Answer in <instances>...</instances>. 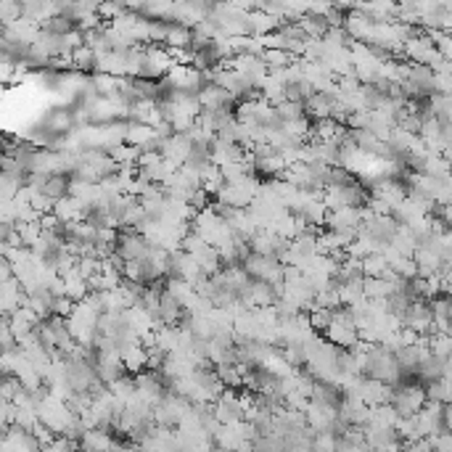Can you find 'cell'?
Masks as SVG:
<instances>
[{
    "label": "cell",
    "mask_w": 452,
    "mask_h": 452,
    "mask_svg": "<svg viewBox=\"0 0 452 452\" xmlns=\"http://www.w3.org/2000/svg\"><path fill=\"white\" fill-rule=\"evenodd\" d=\"M405 328L412 331L415 336H431L434 331V312H431V304H426V301H412L407 312H405Z\"/></svg>",
    "instance_id": "cell-4"
},
{
    "label": "cell",
    "mask_w": 452,
    "mask_h": 452,
    "mask_svg": "<svg viewBox=\"0 0 452 452\" xmlns=\"http://www.w3.org/2000/svg\"><path fill=\"white\" fill-rule=\"evenodd\" d=\"M88 204H82L80 199H74V196H66L64 201H59L56 207H53V214L59 217L64 225H71V222H82L88 217Z\"/></svg>",
    "instance_id": "cell-11"
},
{
    "label": "cell",
    "mask_w": 452,
    "mask_h": 452,
    "mask_svg": "<svg viewBox=\"0 0 452 452\" xmlns=\"http://www.w3.org/2000/svg\"><path fill=\"white\" fill-rule=\"evenodd\" d=\"M262 61L267 64L270 74H278V71H286L294 61H299V59H294L289 50H265V53H262Z\"/></svg>",
    "instance_id": "cell-20"
},
{
    "label": "cell",
    "mask_w": 452,
    "mask_h": 452,
    "mask_svg": "<svg viewBox=\"0 0 452 452\" xmlns=\"http://www.w3.org/2000/svg\"><path fill=\"white\" fill-rule=\"evenodd\" d=\"M429 349H431V357L447 362L452 357V339L447 333H431L429 336Z\"/></svg>",
    "instance_id": "cell-22"
},
{
    "label": "cell",
    "mask_w": 452,
    "mask_h": 452,
    "mask_svg": "<svg viewBox=\"0 0 452 452\" xmlns=\"http://www.w3.org/2000/svg\"><path fill=\"white\" fill-rule=\"evenodd\" d=\"M333 103H336V95L331 93H315L307 103H304V111L312 122H323L333 117Z\"/></svg>",
    "instance_id": "cell-12"
},
{
    "label": "cell",
    "mask_w": 452,
    "mask_h": 452,
    "mask_svg": "<svg viewBox=\"0 0 452 452\" xmlns=\"http://www.w3.org/2000/svg\"><path fill=\"white\" fill-rule=\"evenodd\" d=\"M397 421H400V412L392 405H381V407H371L365 429H394Z\"/></svg>",
    "instance_id": "cell-16"
},
{
    "label": "cell",
    "mask_w": 452,
    "mask_h": 452,
    "mask_svg": "<svg viewBox=\"0 0 452 452\" xmlns=\"http://www.w3.org/2000/svg\"><path fill=\"white\" fill-rule=\"evenodd\" d=\"M24 307H30L37 318H40L42 323L48 320V318H53V307H56V296H53V291L50 289H40V291L35 294H27V301H24Z\"/></svg>",
    "instance_id": "cell-14"
},
{
    "label": "cell",
    "mask_w": 452,
    "mask_h": 452,
    "mask_svg": "<svg viewBox=\"0 0 452 452\" xmlns=\"http://www.w3.org/2000/svg\"><path fill=\"white\" fill-rule=\"evenodd\" d=\"M402 452H434L431 439H415V442H405Z\"/></svg>",
    "instance_id": "cell-29"
},
{
    "label": "cell",
    "mask_w": 452,
    "mask_h": 452,
    "mask_svg": "<svg viewBox=\"0 0 452 452\" xmlns=\"http://www.w3.org/2000/svg\"><path fill=\"white\" fill-rule=\"evenodd\" d=\"M394 397V386L383 381H376V378H362L360 383V400L368 405V407H381V405H392Z\"/></svg>",
    "instance_id": "cell-6"
},
{
    "label": "cell",
    "mask_w": 452,
    "mask_h": 452,
    "mask_svg": "<svg viewBox=\"0 0 452 452\" xmlns=\"http://www.w3.org/2000/svg\"><path fill=\"white\" fill-rule=\"evenodd\" d=\"M71 64H74V71H82V74H95V66H98V53L88 45H82L71 53Z\"/></svg>",
    "instance_id": "cell-17"
},
{
    "label": "cell",
    "mask_w": 452,
    "mask_h": 452,
    "mask_svg": "<svg viewBox=\"0 0 452 452\" xmlns=\"http://www.w3.org/2000/svg\"><path fill=\"white\" fill-rule=\"evenodd\" d=\"M156 141V130L151 124H141V122H127V130H124V143L132 149H149L151 143Z\"/></svg>",
    "instance_id": "cell-15"
},
{
    "label": "cell",
    "mask_w": 452,
    "mask_h": 452,
    "mask_svg": "<svg viewBox=\"0 0 452 452\" xmlns=\"http://www.w3.org/2000/svg\"><path fill=\"white\" fill-rule=\"evenodd\" d=\"M447 336H450V339H452V323H450V328H447Z\"/></svg>",
    "instance_id": "cell-32"
},
{
    "label": "cell",
    "mask_w": 452,
    "mask_h": 452,
    "mask_svg": "<svg viewBox=\"0 0 452 452\" xmlns=\"http://www.w3.org/2000/svg\"><path fill=\"white\" fill-rule=\"evenodd\" d=\"M95 371H98V378L106 383V386H111V383H117L120 378L127 376V368H124V362H122L120 352L95 354Z\"/></svg>",
    "instance_id": "cell-5"
},
{
    "label": "cell",
    "mask_w": 452,
    "mask_h": 452,
    "mask_svg": "<svg viewBox=\"0 0 452 452\" xmlns=\"http://www.w3.org/2000/svg\"><path fill=\"white\" fill-rule=\"evenodd\" d=\"M19 19H24V3L0 0V24H3V27H13Z\"/></svg>",
    "instance_id": "cell-23"
},
{
    "label": "cell",
    "mask_w": 452,
    "mask_h": 452,
    "mask_svg": "<svg viewBox=\"0 0 452 452\" xmlns=\"http://www.w3.org/2000/svg\"><path fill=\"white\" fill-rule=\"evenodd\" d=\"M111 452H138V450H135V447H127V444H117Z\"/></svg>",
    "instance_id": "cell-31"
},
{
    "label": "cell",
    "mask_w": 452,
    "mask_h": 452,
    "mask_svg": "<svg viewBox=\"0 0 452 452\" xmlns=\"http://www.w3.org/2000/svg\"><path fill=\"white\" fill-rule=\"evenodd\" d=\"M91 85L98 98H114L120 93V80L111 77V74H98L95 71V74H91Z\"/></svg>",
    "instance_id": "cell-19"
},
{
    "label": "cell",
    "mask_w": 452,
    "mask_h": 452,
    "mask_svg": "<svg viewBox=\"0 0 452 452\" xmlns=\"http://www.w3.org/2000/svg\"><path fill=\"white\" fill-rule=\"evenodd\" d=\"M275 111H278V117H281L283 124H291V122H299L307 117L304 103H291V100H283L281 106H275Z\"/></svg>",
    "instance_id": "cell-25"
},
{
    "label": "cell",
    "mask_w": 452,
    "mask_h": 452,
    "mask_svg": "<svg viewBox=\"0 0 452 452\" xmlns=\"http://www.w3.org/2000/svg\"><path fill=\"white\" fill-rule=\"evenodd\" d=\"M151 246L146 241V236L138 233L135 228H122L120 231V243H117V254L124 262H143L151 254Z\"/></svg>",
    "instance_id": "cell-3"
},
{
    "label": "cell",
    "mask_w": 452,
    "mask_h": 452,
    "mask_svg": "<svg viewBox=\"0 0 452 452\" xmlns=\"http://www.w3.org/2000/svg\"><path fill=\"white\" fill-rule=\"evenodd\" d=\"M21 389H24V386H21V381L16 376H3V386H0V397H3V400L13 402Z\"/></svg>",
    "instance_id": "cell-28"
},
{
    "label": "cell",
    "mask_w": 452,
    "mask_h": 452,
    "mask_svg": "<svg viewBox=\"0 0 452 452\" xmlns=\"http://www.w3.org/2000/svg\"><path fill=\"white\" fill-rule=\"evenodd\" d=\"M307 320H310L312 331H315V333H325L328 328H331V323H333V312L331 310H323V307H315V310L307 315Z\"/></svg>",
    "instance_id": "cell-26"
},
{
    "label": "cell",
    "mask_w": 452,
    "mask_h": 452,
    "mask_svg": "<svg viewBox=\"0 0 452 452\" xmlns=\"http://www.w3.org/2000/svg\"><path fill=\"white\" fill-rule=\"evenodd\" d=\"M193 42V30L185 27L180 21H167V37H164V48L167 50H188Z\"/></svg>",
    "instance_id": "cell-13"
},
{
    "label": "cell",
    "mask_w": 452,
    "mask_h": 452,
    "mask_svg": "<svg viewBox=\"0 0 452 452\" xmlns=\"http://www.w3.org/2000/svg\"><path fill=\"white\" fill-rule=\"evenodd\" d=\"M217 376H220V381L225 383V389H238V386H243V373L238 371L236 362L217 365Z\"/></svg>",
    "instance_id": "cell-24"
},
{
    "label": "cell",
    "mask_w": 452,
    "mask_h": 452,
    "mask_svg": "<svg viewBox=\"0 0 452 452\" xmlns=\"http://www.w3.org/2000/svg\"><path fill=\"white\" fill-rule=\"evenodd\" d=\"M24 301H27V291L21 289V283L16 278L8 283H0V310H3V315H13L19 307H24Z\"/></svg>",
    "instance_id": "cell-9"
},
{
    "label": "cell",
    "mask_w": 452,
    "mask_h": 452,
    "mask_svg": "<svg viewBox=\"0 0 452 452\" xmlns=\"http://www.w3.org/2000/svg\"><path fill=\"white\" fill-rule=\"evenodd\" d=\"M365 376L368 378H376V381H383L389 386H397L402 381V368L400 360L392 349H386L383 344H373L368 349V365H365Z\"/></svg>",
    "instance_id": "cell-1"
},
{
    "label": "cell",
    "mask_w": 452,
    "mask_h": 452,
    "mask_svg": "<svg viewBox=\"0 0 452 452\" xmlns=\"http://www.w3.org/2000/svg\"><path fill=\"white\" fill-rule=\"evenodd\" d=\"M69 185H71V175H53V178H48L42 193H45L53 204H59V201H64L69 196Z\"/></svg>",
    "instance_id": "cell-18"
},
{
    "label": "cell",
    "mask_w": 452,
    "mask_h": 452,
    "mask_svg": "<svg viewBox=\"0 0 452 452\" xmlns=\"http://www.w3.org/2000/svg\"><path fill=\"white\" fill-rule=\"evenodd\" d=\"M389 270V260H386V254H368L365 260H362V275L365 278H383Z\"/></svg>",
    "instance_id": "cell-21"
},
{
    "label": "cell",
    "mask_w": 452,
    "mask_h": 452,
    "mask_svg": "<svg viewBox=\"0 0 452 452\" xmlns=\"http://www.w3.org/2000/svg\"><path fill=\"white\" fill-rule=\"evenodd\" d=\"M114 447H117V442H114L109 429H88L80 439L82 452H111Z\"/></svg>",
    "instance_id": "cell-10"
},
{
    "label": "cell",
    "mask_w": 452,
    "mask_h": 452,
    "mask_svg": "<svg viewBox=\"0 0 452 452\" xmlns=\"http://www.w3.org/2000/svg\"><path fill=\"white\" fill-rule=\"evenodd\" d=\"M444 431H452V405H444Z\"/></svg>",
    "instance_id": "cell-30"
},
{
    "label": "cell",
    "mask_w": 452,
    "mask_h": 452,
    "mask_svg": "<svg viewBox=\"0 0 452 452\" xmlns=\"http://www.w3.org/2000/svg\"><path fill=\"white\" fill-rule=\"evenodd\" d=\"M429 405L426 386L418 381H400L394 386L392 407L400 412V418H415Z\"/></svg>",
    "instance_id": "cell-2"
},
{
    "label": "cell",
    "mask_w": 452,
    "mask_h": 452,
    "mask_svg": "<svg viewBox=\"0 0 452 452\" xmlns=\"http://www.w3.org/2000/svg\"><path fill=\"white\" fill-rule=\"evenodd\" d=\"M42 30L50 32V35H56V37H66L69 32L77 30V24L71 19H66V16H56V19H50L48 24H42Z\"/></svg>",
    "instance_id": "cell-27"
},
{
    "label": "cell",
    "mask_w": 452,
    "mask_h": 452,
    "mask_svg": "<svg viewBox=\"0 0 452 452\" xmlns=\"http://www.w3.org/2000/svg\"><path fill=\"white\" fill-rule=\"evenodd\" d=\"M365 225V209H344L328 211V220H325V231H360Z\"/></svg>",
    "instance_id": "cell-7"
},
{
    "label": "cell",
    "mask_w": 452,
    "mask_h": 452,
    "mask_svg": "<svg viewBox=\"0 0 452 452\" xmlns=\"http://www.w3.org/2000/svg\"><path fill=\"white\" fill-rule=\"evenodd\" d=\"M199 103L201 109L207 111H225V109H233V106H238V100L233 98L228 91H222L220 85H207L204 91L199 93Z\"/></svg>",
    "instance_id": "cell-8"
}]
</instances>
